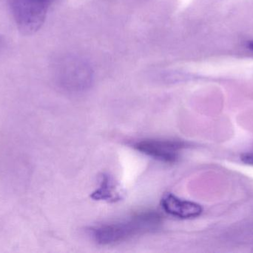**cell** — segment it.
<instances>
[{"label": "cell", "instance_id": "1", "mask_svg": "<svg viewBox=\"0 0 253 253\" xmlns=\"http://www.w3.org/2000/svg\"><path fill=\"white\" fill-rule=\"evenodd\" d=\"M162 222V216L158 212L144 211L126 221L105 224L94 229L93 238L99 245H114L138 235L156 231Z\"/></svg>", "mask_w": 253, "mask_h": 253}, {"label": "cell", "instance_id": "2", "mask_svg": "<svg viewBox=\"0 0 253 253\" xmlns=\"http://www.w3.org/2000/svg\"><path fill=\"white\" fill-rule=\"evenodd\" d=\"M7 1L18 29L25 35H31L42 26L49 9L57 0Z\"/></svg>", "mask_w": 253, "mask_h": 253}, {"label": "cell", "instance_id": "3", "mask_svg": "<svg viewBox=\"0 0 253 253\" xmlns=\"http://www.w3.org/2000/svg\"><path fill=\"white\" fill-rule=\"evenodd\" d=\"M140 152L165 163L177 161L180 152L185 148V144L172 140L148 139L138 141L134 145Z\"/></svg>", "mask_w": 253, "mask_h": 253}, {"label": "cell", "instance_id": "4", "mask_svg": "<svg viewBox=\"0 0 253 253\" xmlns=\"http://www.w3.org/2000/svg\"><path fill=\"white\" fill-rule=\"evenodd\" d=\"M161 203L167 213L182 219L197 218L202 212V208L200 205L181 200L170 193L164 196Z\"/></svg>", "mask_w": 253, "mask_h": 253}, {"label": "cell", "instance_id": "5", "mask_svg": "<svg viewBox=\"0 0 253 253\" xmlns=\"http://www.w3.org/2000/svg\"><path fill=\"white\" fill-rule=\"evenodd\" d=\"M123 196V191L120 185L112 177L104 175L99 188L92 194L91 198L96 201L117 202Z\"/></svg>", "mask_w": 253, "mask_h": 253}, {"label": "cell", "instance_id": "6", "mask_svg": "<svg viewBox=\"0 0 253 253\" xmlns=\"http://www.w3.org/2000/svg\"><path fill=\"white\" fill-rule=\"evenodd\" d=\"M241 158H242V161L243 163L253 166V153L244 154L243 155H242Z\"/></svg>", "mask_w": 253, "mask_h": 253}, {"label": "cell", "instance_id": "7", "mask_svg": "<svg viewBox=\"0 0 253 253\" xmlns=\"http://www.w3.org/2000/svg\"><path fill=\"white\" fill-rule=\"evenodd\" d=\"M6 43L4 37L0 35V53L3 51L5 49Z\"/></svg>", "mask_w": 253, "mask_h": 253}, {"label": "cell", "instance_id": "8", "mask_svg": "<svg viewBox=\"0 0 253 253\" xmlns=\"http://www.w3.org/2000/svg\"><path fill=\"white\" fill-rule=\"evenodd\" d=\"M248 46H249L250 49H251V50L253 51V41L250 42Z\"/></svg>", "mask_w": 253, "mask_h": 253}]
</instances>
